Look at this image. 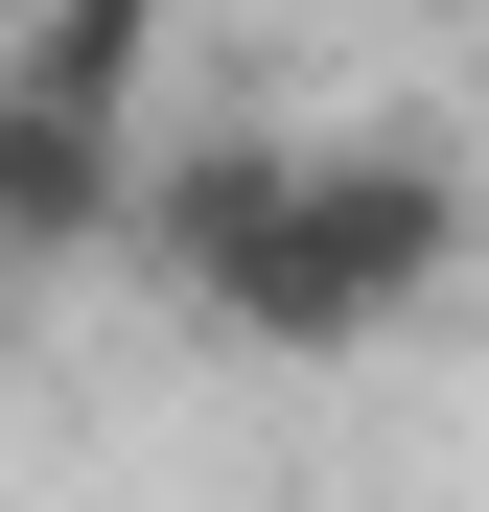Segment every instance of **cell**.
I'll return each instance as SVG.
<instances>
[{
    "label": "cell",
    "mask_w": 489,
    "mask_h": 512,
    "mask_svg": "<svg viewBox=\"0 0 489 512\" xmlns=\"http://www.w3.org/2000/svg\"><path fill=\"white\" fill-rule=\"evenodd\" d=\"M140 233V117H70L0 70V280H70V256Z\"/></svg>",
    "instance_id": "7a4b0ae2"
},
{
    "label": "cell",
    "mask_w": 489,
    "mask_h": 512,
    "mask_svg": "<svg viewBox=\"0 0 489 512\" xmlns=\"http://www.w3.org/2000/svg\"><path fill=\"white\" fill-rule=\"evenodd\" d=\"M0 326H24V280H0Z\"/></svg>",
    "instance_id": "277c9868"
},
{
    "label": "cell",
    "mask_w": 489,
    "mask_h": 512,
    "mask_svg": "<svg viewBox=\"0 0 489 512\" xmlns=\"http://www.w3.org/2000/svg\"><path fill=\"white\" fill-rule=\"evenodd\" d=\"M466 233H489V187H466L443 117H163L117 256L187 326H233V350L350 373V350H396L466 280Z\"/></svg>",
    "instance_id": "6da1fadb"
},
{
    "label": "cell",
    "mask_w": 489,
    "mask_h": 512,
    "mask_svg": "<svg viewBox=\"0 0 489 512\" xmlns=\"http://www.w3.org/2000/svg\"><path fill=\"white\" fill-rule=\"evenodd\" d=\"M0 70L70 117H140L163 140V70H187V0H0Z\"/></svg>",
    "instance_id": "3957f363"
}]
</instances>
